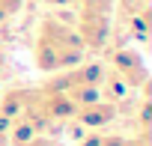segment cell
Here are the masks:
<instances>
[{
	"label": "cell",
	"instance_id": "7a4b0ae2",
	"mask_svg": "<svg viewBox=\"0 0 152 146\" xmlns=\"http://www.w3.org/2000/svg\"><path fill=\"white\" fill-rule=\"evenodd\" d=\"M113 3L116 0H87V3L75 6L78 9V30L81 42L87 51H102L110 39V15H113Z\"/></svg>",
	"mask_w": 152,
	"mask_h": 146
},
{
	"label": "cell",
	"instance_id": "5b68a950",
	"mask_svg": "<svg viewBox=\"0 0 152 146\" xmlns=\"http://www.w3.org/2000/svg\"><path fill=\"white\" fill-rule=\"evenodd\" d=\"M81 146H125V137H119V134H90Z\"/></svg>",
	"mask_w": 152,
	"mask_h": 146
},
{
	"label": "cell",
	"instance_id": "6da1fadb",
	"mask_svg": "<svg viewBox=\"0 0 152 146\" xmlns=\"http://www.w3.org/2000/svg\"><path fill=\"white\" fill-rule=\"evenodd\" d=\"M87 48L69 21H63L60 15H45L36 27V39H33V66L45 75H57L72 66L84 63Z\"/></svg>",
	"mask_w": 152,
	"mask_h": 146
},
{
	"label": "cell",
	"instance_id": "52a82bcc",
	"mask_svg": "<svg viewBox=\"0 0 152 146\" xmlns=\"http://www.w3.org/2000/svg\"><path fill=\"white\" fill-rule=\"evenodd\" d=\"M27 146H60V143H57V140H51V137H45V134H36Z\"/></svg>",
	"mask_w": 152,
	"mask_h": 146
},
{
	"label": "cell",
	"instance_id": "30bf717a",
	"mask_svg": "<svg viewBox=\"0 0 152 146\" xmlns=\"http://www.w3.org/2000/svg\"><path fill=\"white\" fill-rule=\"evenodd\" d=\"M3 63H6V57H3V54H0V72H3Z\"/></svg>",
	"mask_w": 152,
	"mask_h": 146
},
{
	"label": "cell",
	"instance_id": "8992f818",
	"mask_svg": "<svg viewBox=\"0 0 152 146\" xmlns=\"http://www.w3.org/2000/svg\"><path fill=\"white\" fill-rule=\"evenodd\" d=\"M21 6H24V0H0V24L15 18L21 12Z\"/></svg>",
	"mask_w": 152,
	"mask_h": 146
},
{
	"label": "cell",
	"instance_id": "3957f363",
	"mask_svg": "<svg viewBox=\"0 0 152 146\" xmlns=\"http://www.w3.org/2000/svg\"><path fill=\"white\" fill-rule=\"evenodd\" d=\"M107 69L125 84V90H146L149 69H146L143 57L134 48H116V51H110V66Z\"/></svg>",
	"mask_w": 152,
	"mask_h": 146
},
{
	"label": "cell",
	"instance_id": "277c9868",
	"mask_svg": "<svg viewBox=\"0 0 152 146\" xmlns=\"http://www.w3.org/2000/svg\"><path fill=\"white\" fill-rule=\"evenodd\" d=\"M116 116H119V104H116V101H107V99H96V101H90V104L75 107V119L84 122L87 128H104V125H110Z\"/></svg>",
	"mask_w": 152,
	"mask_h": 146
},
{
	"label": "cell",
	"instance_id": "ba28073f",
	"mask_svg": "<svg viewBox=\"0 0 152 146\" xmlns=\"http://www.w3.org/2000/svg\"><path fill=\"white\" fill-rule=\"evenodd\" d=\"M125 146H149V137L140 131L137 137H125Z\"/></svg>",
	"mask_w": 152,
	"mask_h": 146
},
{
	"label": "cell",
	"instance_id": "9c48e42d",
	"mask_svg": "<svg viewBox=\"0 0 152 146\" xmlns=\"http://www.w3.org/2000/svg\"><path fill=\"white\" fill-rule=\"evenodd\" d=\"M0 146H9V122L0 116Z\"/></svg>",
	"mask_w": 152,
	"mask_h": 146
}]
</instances>
